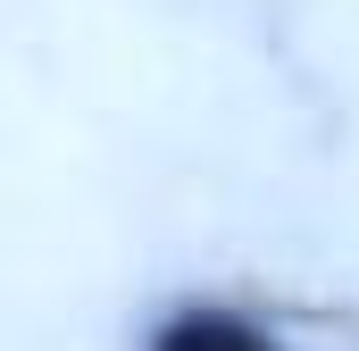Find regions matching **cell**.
Instances as JSON below:
<instances>
[{
    "label": "cell",
    "instance_id": "6da1fadb",
    "mask_svg": "<svg viewBox=\"0 0 359 351\" xmlns=\"http://www.w3.org/2000/svg\"><path fill=\"white\" fill-rule=\"evenodd\" d=\"M142 351H292L276 335L259 310H243V301H209V293H192V301H168L159 318H151V335Z\"/></svg>",
    "mask_w": 359,
    "mask_h": 351
}]
</instances>
